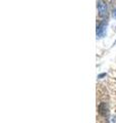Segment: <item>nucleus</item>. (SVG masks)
<instances>
[{"label":"nucleus","instance_id":"7ed1b4c3","mask_svg":"<svg viewBox=\"0 0 116 123\" xmlns=\"http://www.w3.org/2000/svg\"><path fill=\"white\" fill-rule=\"evenodd\" d=\"M99 113L101 114L102 116H108L109 110H108V106L106 105V103H102L101 105L99 106Z\"/></svg>","mask_w":116,"mask_h":123},{"label":"nucleus","instance_id":"f03ea898","mask_svg":"<svg viewBox=\"0 0 116 123\" xmlns=\"http://www.w3.org/2000/svg\"><path fill=\"white\" fill-rule=\"evenodd\" d=\"M97 8L99 11V15L100 17H107L108 14V6L107 3L104 0H98L97 1Z\"/></svg>","mask_w":116,"mask_h":123},{"label":"nucleus","instance_id":"39448f33","mask_svg":"<svg viewBox=\"0 0 116 123\" xmlns=\"http://www.w3.org/2000/svg\"><path fill=\"white\" fill-rule=\"evenodd\" d=\"M104 76H106V74H101V75H99L98 78H102V77H104Z\"/></svg>","mask_w":116,"mask_h":123},{"label":"nucleus","instance_id":"f257e3e1","mask_svg":"<svg viewBox=\"0 0 116 123\" xmlns=\"http://www.w3.org/2000/svg\"><path fill=\"white\" fill-rule=\"evenodd\" d=\"M107 25H108V23L105 22V21H103V22L100 23L98 26H97L96 34H97V38H98V39L103 38L104 36L106 35V33H107Z\"/></svg>","mask_w":116,"mask_h":123},{"label":"nucleus","instance_id":"20e7f679","mask_svg":"<svg viewBox=\"0 0 116 123\" xmlns=\"http://www.w3.org/2000/svg\"><path fill=\"white\" fill-rule=\"evenodd\" d=\"M112 17H113L114 18H116V8L113 9V12H112Z\"/></svg>","mask_w":116,"mask_h":123}]
</instances>
